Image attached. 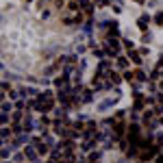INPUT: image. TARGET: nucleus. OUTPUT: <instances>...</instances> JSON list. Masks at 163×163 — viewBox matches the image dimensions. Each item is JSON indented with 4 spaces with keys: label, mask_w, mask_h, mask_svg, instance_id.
I'll return each instance as SVG.
<instances>
[{
    "label": "nucleus",
    "mask_w": 163,
    "mask_h": 163,
    "mask_svg": "<svg viewBox=\"0 0 163 163\" xmlns=\"http://www.w3.org/2000/svg\"><path fill=\"white\" fill-rule=\"evenodd\" d=\"M113 63H115L117 70H124V72H126V67H128V59L124 57V54H120V57H115Z\"/></svg>",
    "instance_id": "nucleus-1"
},
{
    "label": "nucleus",
    "mask_w": 163,
    "mask_h": 163,
    "mask_svg": "<svg viewBox=\"0 0 163 163\" xmlns=\"http://www.w3.org/2000/svg\"><path fill=\"white\" fill-rule=\"evenodd\" d=\"M128 57H131V61H133L135 65H144V59H142V54H139V52H131Z\"/></svg>",
    "instance_id": "nucleus-2"
},
{
    "label": "nucleus",
    "mask_w": 163,
    "mask_h": 163,
    "mask_svg": "<svg viewBox=\"0 0 163 163\" xmlns=\"http://www.w3.org/2000/svg\"><path fill=\"white\" fill-rule=\"evenodd\" d=\"M137 24H139L142 31H146V24H150V15H142V18L137 20Z\"/></svg>",
    "instance_id": "nucleus-3"
},
{
    "label": "nucleus",
    "mask_w": 163,
    "mask_h": 163,
    "mask_svg": "<svg viewBox=\"0 0 163 163\" xmlns=\"http://www.w3.org/2000/svg\"><path fill=\"white\" fill-rule=\"evenodd\" d=\"M13 107H15V104H11V102H7V100H2V113H4V115H11Z\"/></svg>",
    "instance_id": "nucleus-4"
},
{
    "label": "nucleus",
    "mask_w": 163,
    "mask_h": 163,
    "mask_svg": "<svg viewBox=\"0 0 163 163\" xmlns=\"http://www.w3.org/2000/svg\"><path fill=\"white\" fill-rule=\"evenodd\" d=\"M122 41H124V48H126V50H133V48H135V44L128 41V39H122Z\"/></svg>",
    "instance_id": "nucleus-5"
},
{
    "label": "nucleus",
    "mask_w": 163,
    "mask_h": 163,
    "mask_svg": "<svg viewBox=\"0 0 163 163\" xmlns=\"http://www.w3.org/2000/svg\"><path fill=\"white\" fill-rule=\"evenodd\" d=\"M142 39H144V41H146V44H148V41H150V39H152V35H150V33H144V37H142Z\"/></svg>",
    "instance_id": "nucleus-6"
},
{
    "label": "nucleus",
    "mask_w": 163,
    "mask_h": 163,
    "mask_svg": "<svg viewBox=\"0 0 163 163\" xmlns=\"http://www.w3.org/2000/svg\"><path fill=\"white\" fill-rule=\"evenodd\" d=\"M2 163H13V161H11V159H2Z\"/></svg>",
    "instance_id": "nucleus-7"
}]
</instances>
